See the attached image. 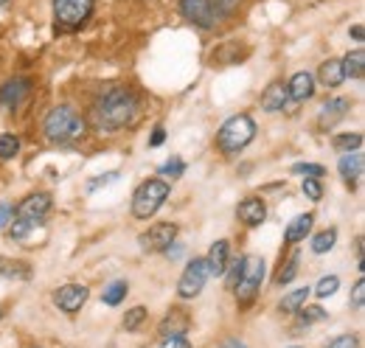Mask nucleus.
Here are the masks:
<instances>
[{"label":"nucleus","mask_w":365,"mask_h":348,"mask_svg":"<svg viewBox=\"0 0 365 348\" xmlns=\"http://www.w3.org/2000/svg\"><path fill=\"white\" fill-rule=\"evenodd\" d=\"M0 314H3V312H0Z\"/></svg>","instance_id":"obj_48"},{"label":"nucleus","mask_w":365,"mask_h":348,"mask_svg":"<svg viewBox=\"0 0 365 348\" xmlns=\"http://www.w3.org/2000/svg\"><path fill=\"white\" fill-rule=\"evenodd\" d=\"M334 242H337V230H334V227H329V230H320L318 236L312 239V253H318V256L329 253V250L334 247Z\"/></svg>","instance_id":"obj_25"},{"label":"nucleus","mask_w":365,"mask_h":348,"mask_svg":"<svg viewBox=\"0 0 365 348\" xmlns=\"http://www.w3.org/2000/svg\"><path fill=\"white\" fill-rule=\"evenodd\" d=\"M363 169H365V160L360 152H346V155L340 158V163H337V172L349 183V188L357 185V180L363 177Z\"/></svg>","instance_id":"obj_16"},{"label":"nucleus","mask_w":365,"mask_h":348,"mask_svg":"<svg viewBox=\"0 0 365 348\" xmlns=\"http://www.w3.org/2000/svg\"><path fill=\"white\" fill-rule=\"evenodd\" d=\"M20 152V138L14 132H3L0 135V160H11Z\"/></svg>","instance_id":"obj_26"},{"label":"nucleus","mask_w":365,"mask_h":348,"mask_svg":"<svg viewBox=\"0 0 365 348\" xmlns=\"http://www.w3.org/2000/svg\"><path fill=\"white\" fill-rule=\"evenodd\" d=\"M287 104H289V93H287L284 82H273L262 96V110L264 113H281Z\"/></svg>","instance_id":"obj_18"},{"label":"nucleus","mask_w":365,"mask_h":348,"mask_svg":"<svg viewBox=\"0 0 365 348\" xmlns=\"http://www.w3.org/2000/svg\"><path fill=\"white\" fill-rule=\"evenodd\" d=\"M0 278H29V267L0 256Z\"/></svg>","instance_id":"obj_28"},{"label":"nucleus","mask_w":365,"mask_h":348,"mask_svg":"<svg viewBox=\"0 0 365 348\" xmlns=\"http://www.w3.org/2000/svg\"><path fill=\"white\" fill-rule=\"evenodd\" d=\"M242 3H245V0H211L214 11H217V14H222V17H230V14H236Z\"/></svg>","instance_id":"obj_33"},{"label":"nucleus","mask_w":365,"mask_h":348,"mask_svg":"<svg viewBox=\"0 0 365 348\" xmlns=\"http://www.w3.org/2000/svg\"><path fill=\"white\" fill-rule=\"evenodd\" d=\"M178 225L175 222H160V225H152L149 230H143L140 236H138V245H140V250H146V253H166L169 247H172V242L178 239Z\"/></svg>","instance_id":"obj_8"},{"label":"nucleus","mask_w":365,"mask_h":348,"mask_svg":"<svg viewBox=\"0 0 365 348\" xmlns=\"http://www.w3.org/2000/svg\"><path fill=\"white\" fill-rule=\"evenodd\" d=\"M205 281H208L205 259H191L188 264H185V270H182L180 281H178V295H180L182 301H191V298H197V295L202 292Z\"/></svg>","instance_id":"obj_9"},{"label":"nucleus","mask_w":365,"mask_h":348,"mask_svg":"<svg viewBox=\"0 0 365 348\" xmlns=\"http://www.w3.org/2000/svg\"><path fill=\"white\" fill-rule=\"evenodd\" d=\"M301 312V323H318V320H323L326 317V312H323V306H307V309H298Z\"/></svg>","instance_id":"obj_35"},{"label":"nucleus","mask_w":365,"mask_h":348,"mask_svg":"<svg viewBox=\"0 0 365 348\" xmlns=\"http://www.w3.org/2000/svg\"><path fill=\"white\" fill-rule=\"evenodd\" d=\"M182 172H185V163H182L180 158H175V160H169L166 166H160V174H169L172 180H178Z\"/></svg>","instance_id":"obj_37"},{"label":"nucleus","mask_w":365,"mask_h":348,"mask_svg":"<svg viewBox=\"0 0 365 348\" xmlns=\"http://www.w3.org/2000/svg\"><path fill=\"white\" fill-rule=\"evenodd\" d=\"M180 14L202 31H211L217 26V11L211 0H180Z\"/></svg>","instance_id":"obj_10"},{"label":"nucleus","mask_w":365,"mask_h":348,"mask_svg":"<svg viewBox=\"0 0 365 348\" xmlns=\"http://www.w3.org/2000/svg\"><path fill=\"white\" fill-rule=\"evenodd\" d=\"M326 348H360V340H357L354 334H340V337L329 340Z\"/></svg>","instance_id":"obj_36"},{"label":"nucleus","mask_w":365,"mask_h":348,"mask_svg":"<svg viewBox=\"0 0 365 348\" xmlns=\"http://www.w3.org/2000/svg\"><path fill=\"white\" fill-rule=\"evenodd\" d=\"M292 174H304V177H323L326 174V169L320 166V163H295L292 166Z\"/></svg>","instance_id":"obj_34"},{"label":"nucleus","mask_w":365,"mask_h":348,"mask_svg":"<svg viewBox=\"0 0 365 348\" xmlns=\"http://www.w3.org/2000/svg\"><path fill=\"white\" fill-rule=\"evenodd\" d=\"M217 348H247V346H245L242 340H236V337H228V340H222Z\"/></svg>","instance_id":"obj_44"},{"label":"nucleus","mask_w":365,"mask_h":348,"mask_svg":"<svg viewBox=\"0 0 365 348\" xmlns=\"http://www.w3.org/2000/svg\"><path fill=\"white\" fill-rule=\"evenodd\" d=\"M312 222H315L312 214H301V217H295L289 225H287V230H284V242H287V245H298V242H304L307 233L312 230Z\"/></svg>","instance_id":"obj_19"},{"label":"nucleus","mask_w":365,"mask_h":348,"mask_svg":"<svg viewBox=\"0 0 365 348\" xmlns=\"http://www.w3.org/2000/svg\"><path fill=\"white\" fill-rule=\"evenodd\" d=\"M51 211V194H31L26 203H20V208L14 211V219L9 222V236L14 242H23Z\"/></svg>","instance_id":"obj_3"},{"label":"nucleus","mask_w":365,"mask_h":348,"mask_svg":"<svg viewBox=\"0 0 365 348\" xmlns=\"http://www.w3.org/2000/svg\"><path fill=\"white\" fill-rule=\"evenodd\" d=\"M334 146H337L340 152H357V149L363 146V135H360V132H343V135L334 138Z\"/></svg>","instance_id":"obj_27"},{"label":"nucleus","mask_w":365,"mask_h":348,"mask_svg":"<svg viewBox=\"0 0 365 348\" xmlns=\"http://www.w3.org/2000/svg\"><path fill=\"white\" fill-rule=\"evenodd\" d=\"M264 259L262 256H242V275H239V284L233 287L239 304H250L264 281Z\"/></svg>","instance_id":"obj_6"},{"label":"nucleus","mask_w":365,"mask_h":348,"mask_svg":"<svg viewBox=\"0 0 365 348\" xmlns=\"http://www.w3.org/2000/svg\"><path fill=\"white\" fill-rule=\"evenodd\" d=\"M301 191L312 200V203H318L320 197H323V185H320V180L318 177H307L304 183H301Z\"/></svg>","instance_id":"obj_31"},{"label":"nucleus","mask_w":365,"mask_h":348,"mask_svg":"<svg viewBox=\"0 0 365 348\" xmlns=\"http://www.w3.org/2000/svg\"><path fill=\"white\" fill-rule=\"evenodd\" d=\"M14 219V205L11 203H0V230H6V225Z\"/></svg>","instance_id":"obj_41"},{"label":"nucleus","mask_w":365,"mask_h":348,"mask_svg":"<svg viewBox=\"0 0 365 348\" xmlns=\"http://www.w3.org/2000/svg\"><path fill=\"white\" fill-rule=\"evenodd\" d=\"M169 191H172V185L166 180H160V177H152V180L140 183L135 188V194H133V214L138 219L155 217L160 211V205L166 203Z\"/></svg>","instance_id":"obj_4"},{"label":"nucleus","mask_w":365,"mask_h":348,"mask_svg":"<svg viewBox=\"0 0 365 348\" xmlns=\"http://www.w3.org/2000/svg\"><path fill=\"white\" fill-rule=\"evenodd\" d=\"M287 93H289V101H307V98H312L315 96V76L307 73V71L295 73L289 79V85H287Z\"/></svg>","instance_id":"obj_17"},{"label":"nucleus","mask_w":365,"mask_h":348,"mask_svg":"<svg viewBox=\"0 0 365 348\" xmlns=\"http://www.w3.org/2000/svg\"><path fill=\"white\" fill-rule=\"evenodd\" d=\"M236 217L242 219L247 227H259V225L267 219V205H264V200H259V197H247V200L239 203Z\"/></svg>","instance_id":"obj_15"},{"label":"nucleus","mask_w":365,"mask_h":348,"mask_svg":"<svg viewBox=\"0 0 365 348\" xmlns=\"http://www.w3.org/2000/svg\"><path fill=\"white\" fill-rule=\"evenodd\" d=\"M309 295H312V290H309V287H298V290H292V292H287V295H284V301L278 304V309H281V312H298L301 306L307 304V298H309Z\"/></svg>","instance_id":"obj_23"},{"label":"nucleus","mask_w":365,"mask_h":348,"mask_svg":"<svg viewBox=\"0 0 365 348\" xmlns=\"http://www.w3.org/2000/svg\"><path fill=\"white\" fill-rule=\"evenodd\" d=\"M93 0H53V23L59 31H76L91 17Z\"/></svg>","instance_id":"obj_7"},{"label":"nucleus","mask_w":365,"mask_h":348,"mask_svg":"<svg viewBox=\"0 0 365 348\" xmlns=\"http://www.w3.org/2000/svg\"><path fill=\"white\" fill-rule=\"evenodd\" d=\"M351 110V101L349 98H329L323 107H320V116H318V127L323 132L331 130L334 124H340Z\"/></svg>","instance_id":"obj_13"},{"label":"nucleus","mask_w":365,"mask_h":348,"mask_svg":"<svg viewBox=\"0 0 365 348\" xmlns=\"http://www.w3.org/2000/svg\"><path fill=\"white\" fill-rule=\"evenodd\" d=\"M85 132H88L85 118H82L71 104L53 107L46 116V121H43V135H46L51 143H59V146L85 138Z\"/></svg>","instance_id":"obj_2"},{"label":"nucleus","mask_w":365,"mask_h":348,"mask_svg":"<svg viewBox=\"0 0 365 348\" xmlns=\"http://www.w3.org/2000/svg\"><path fill=\"white\" fill-rule=\"evenodd\" d=\"M160 348H191V343L182 334H169V337H163Z\"/></svg>","instance_id":"obj_40"},{"label":"nucleus","mask_w":365,"mask_h":348,"mask_svg":"<svg viewBox=\"0 0 365 348\" xmlns=\"http://www.w3.org/2000/svg\"><path fill=\"white\" fill-rule=\"evenodd\" d=\"M127 281H113L110 287H104V292H101V301L107 306H118L124 301V295H127Z\"/></svg>","instance_id":"obj_24"},{"label":"nucleus","mask_w":365,"mask_h":348,"mask_svg":"<svg viewBox=\"0 0 365 348\" xmlns=\"http://www.w3.org/2000/svg\"><path fill=\"white\" fill-rule=\"evenodd\" d=\"M363 304H365V281L363 278H357L354 292H351V306H354V309H363Z\"/></svg>","instance_id":"obj_39"},{"label":"nucleus","mask_w":365,"mask_h":348,"mask_svg":"<svg viewBox=\"0 0 365 348\" xmlns=\"http://www.w3.org/2000/svg\"><path fill=\"white\" fill-rule=\"evenodd\" d=\"M188 323H191V320H188V314H185V312L172 309V312L160 320V329H158V332H160V337H169V334H185V332H188Z\"/></svg>","instance_id":"obj_20"},{"label":"nucleus","mask_w":365,"mask_h":348,"mask_svg":"<svg viewBox=\"0 0 365 348\" xmlns=\"http://www.w3.org/2000/svg\"><path fill=\"white\" fill-rule=\"evenodd\" d=\"M138 96L130 87H107L93 101V124L101 132L124 130L135 121Z\"/></svg>","instance_id":"obj_1"},{"label":"nucleus","mask_w":365,"mask_h":348,"mask_svg":"<svg viewBox=\"0 0 365 348\" xmlns=\"http://www.w3.org/2000/svg\"><path fill=\"white\" fill-rule=\"evenodd\" d=\"M337 287H340V278H337V275H323L312 292H315L318 298H331V295L337 292Z\"/></svg>","instance_id":"obj_29"},{"label":"nucleus","mask_w":365,"mask_h":348,"mask_svg":"<svg viewBox=\"0 0 365 348\" xmlns=\"http://www.w3.org/2000/svg\"><path fill=\"white\" fill-rule=\"evenodd\" d=\"M34 348H40V346H34Z\"/></svg>","instance_id":"obj_47"},{"label":"nucleus","mask_w":365,"mask_h":348,"mask_svg":"<svg viewBox=\"0 0 365 348\" xmlns=\"http://www.w3.org/2000/svg\"><path fill=\"white\" fill-rule=\"evenodd\" d=\"M340 65H343V73H346V76H351V79H363V73H365V51H363V48L349 51V53L340 59Z\"/></svg>","instance_id":"obj_22"},{"label":"nucleus","mask_w":365,"mask_h":348,"mask_svg":"<svg viewBox=\"0 0 365 348\" xmlns=\"http://www.w3.org/2000/svg\"><path fill=\"white\" fill-rule=\"evenodd\" d=\"M163 140H166V130H163V127H155L152 138H149V146H160Z\"/></svg>","instance_id":"obj_43"},{"label":"nucleus","mask_w":365,"mask_h":348,"mask_svg":"<svg viewBox=\"0 0 365 348\" xmlns=\"http://www.w3.org/2000/svg\"><path fill=\"white\" fill-rule=\"evenodd\" d=\"M228 261H230V242L228 239L214 242L211 250H208V256H205V270H208V275H214V278H217V275H225Z\"/></svg>","instance_id":"obj_14"},{"label":"nucleus","mask_w":365,"mask_h":348,"mask_svg":"<svg viewBox=\"0 0 365 348\" xmlns=\"http://www.w3.org/2000/svg\"><path fill=\"white\" fill-rule=\"evenodd\" d=\"M225 275H228V287L233 290V287L239 284V275H242V259L228 261V270H225Z\"/></svg>","instance_id":"obj_38"},{"label":"nucleus","mask_w":365,"mask_h":348,"mask_svg":"<svg viewBox=\"0 0 365 348\" xmlns=\"http://www.w3.org/2000/svg\"><path fill=\"white\" fill-rule=\"evenodd\" d=\"M6 3H9V0H0V6H6Z\"/></svg>","instance_id":"obj_46"},{"label":"nucleus","mask_w":365,"mask_h":348,"mask_svg":"<svg viewBox=\"0 0 365 348\" xmlns=\"http://www.w3.org/2000/svg\"><path fill=\"white\" fill-rule=\"evenodd\" d=\"M88 287H82V284H65V287H59L56 292H53V304L59 306L65 314H76L82 306L88 304Z\"/></svg>","instance_id":"obj_11"},{"label":"nucleus","mask_w":365,"mask_h":348,"mask_svg":"<svg viewBox=\"0 0 365 348\" xmlns=\"http://www.w3.org/2000/svg\"><path fill=\"white\" fill-rule=\"evenodd\" d=\"M143 320H146V309H143V306H135V309L127 312V317H124V329H127V332H135Z\"/></svg>","instance_id":"obj_32"},{"label":"nucleus","mask_w":365,"mask_h":348,"mask_svg":"<svg viewBox=\"0 0 365 348\" xmlns=\"http://www.w3.org/2000/svg\"><path fill=\"white\" fill-rule=\"evenodd\" d=\"M253 138H256V121L250 116H233L222 124V130L217 132V143L225 155L242 152Z\"/></svg>","instance_id":"obj_5"},{"label":"nucleus","mask_w":365,"mask_h":348,"mask_svg":"<svg viewBox=\"0 0 365 348\" xmlns=\"http://www.w3.org/2000/svg\"><path fill=\"white\" fill-rule=\"evenodd\" d=\"M29 93H31V79H26V76H14V79H9L6 85L0 87V107L9 110V113H14V110L26 101Z\"/></svg>","instance_id":"obj_12"},{"label":"nucleus","mask_w":365,"mask_h":348,"mask_svg":"<svg viewBox=\"0 0 365 348\" xmlns=\"http://www.w3.org/2000/svg\"><path fill=\"white\" fill-rule=\"evenodd\" d=\"M298 264H301V256L295 253L292 259H289V261H287V264H284V270L278 272V278H275V284H278V287H287V284H289V281H292V278L298 275Z\"/></svg>","instance_id":"obj_30"},{"label":"nucleus","mask_w":365,"mask_h":348,"mask_svg":"<svg viewBox=\"0 0 365 348\" xmlns=\"http://www.w3.org/2000/svg\"><path fill=\"white\" fill-rule=\"evenodd\" d=\"M351 37H354V40H357V43H363V37H365L363 26H354V29H351Z\"/></svg>","instance_id":"obj_45"},{"label":"nucleus","mask_w":365,"mask_h":348,"mask_svg":"<svg viewBox=\"0 0 365 348\" xmlns=\"http://www.w3.org/2000/svg\"><path fill=\"white\" fill-rule=\"evenodd\" d=\"M113 180H118V172H110V174H104V177H96L93 183H88V191H96V188H101V185H110Z\"/></svg>","instance_id":"obj_42"},{"label":"nucleus","mask_w":365,"mask_h":348,"mask_svg":"<svg viewBox=\"0 0 365 348\" xmlns=\"http://www.w3.org/2000/svg\"><path fill=\"white\" fill-rule=\"evenodd\" d=\"M318 79H320V85H326V87L343 85V82H346V73H343L340 59H326L318 68Z\"/></svg>","instance_id":"obj_21"}]
</instances>
